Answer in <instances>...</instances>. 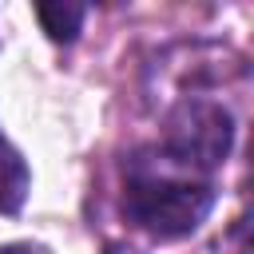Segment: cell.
<instances>
[{
	"instance_id": "obj_2",
	"label": "cell",
	"mask_w": 254,
	"mask_h": 254,
	"mask_svg": "<svg viewBox=\"0 0 254 254\" xmlns=\"http://www.w3.org/2000/svg\"><path fill=\"white\" fill-rule=\"evenodd\" d=\"M234 135H238V119L218 95L183 91L163 103L155 147L163 155H171L175 163L214 179V171L234 151Z\"/></svg>"
},
{
	"instance_id": "obj_3",
	"label": "cell",
	"mask_w": 254,
	"mask_h": 254,
	"mask_svg": "<svg viewBox=\"0 0 254 254\" xmlns=\"http://www.w3.org/2000/svg\"><path fill=\"white\" fill-rule=\"evenodd\" d=\"M28 190H32V171L0 131V214H20Z\"/></svg>"
},
{
	"instance_id": "obj_5",
	"label": "cell",
	"mask_w": 254,
	"mask_h": 254,
	"mask_svg": "<svg viewBox=\"0 0 254 254\" xmlns=\"http://www.w3.org/2000/svg\"><path fill=\"white\" fill-rule=\"evenodd\" d=\"M246 214H238L230 222V230L222 234V254H250V242H246Z\"/></svg>"
},
{
	"instance_id": "obj_7",
	"label": "cell",
	"mask_w": 254,
	"mask_h": 254,
	"mask_svg": "<svg viewBox=\"0 0 254 254\" xmlns=\"http://www.w3.org/2000/svg\"><path fill=\"white\" fill-rule=\"evenodd\" d=\"M103 254H143V250H135L131 242H107V246H103Z\"/></svg>"
},
{
	"instance_id": "obj_4",
	"label": "cell",
	"mask_w": 254,
	"mask_h": 254,
	"mask_svg": "<svg viewBox=\"0 0 254 254\" xmlns=\"http://www.w3.org/2000/svg\"><path fill=\"white\" fill-rule=\"evenodd\" d=\"M36 20L48 32V40L56 44H71L83 32L87 20V4H36Z\"/></svg>"
},
{
	"instance_id": "obj_6",
	"label": "cell",
	"mask_w": 254,
	"mask_h": 254,
	"mask_svg": "<svg viewBox=\"0 0 254 254\" xmlns=\"http://www.w3.org/2000/svg\"><path fill=\"white\" fill-rule=\"evenodd\" d=\"M0 254H52L44 242H4Z\"/></svg>"
},
{
	"instance_id": "obj_1",
	"label": "cell",
	"mask_w": 254,
	"mask_h": 254,
	"mask_svg": "<svg viewBox=\"0 0 254 254\" xmlns=\"http://www.w3.org/2000/svg\"><path fill=\"white\" fill-rule=\"evenodd\" d=\"M214 202L218 183L175 163L155 143L131 147L119 163V214L159 242L194 234L210 218Z\"/></svg>"
}]
</instances>
